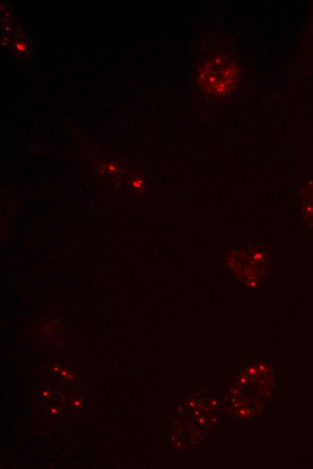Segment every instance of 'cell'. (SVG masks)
<instances>
[{"label": "cell", "instance_id": "6da1fadb", "mask_svg": "<svg viewBox=\"0 0 313 469\" xmlns=\"http://www.w3.org/2000/svg\"><path fill=\"white\" fill-rule=\"evenodd\" d=\"M197 78L207 96L221 99L228 97L237 88L241 69L233 58L226 54H213L202 61Z\"/></svg>", "mask_w": 313, "mask_h": 469}, {"label": "cell", "instance_id": "7a4b0ae2", "mask_svg": "<svg viewBox=\"0 0 313 469\" xmlns=\"http://www.w3.org/2000/svg\"><path fill=\"white\" fill-rule=\"evenodd\" d=\"M304 193L305 215L309 223H313V183H309Z\"/></svg>", "mask_w": 313, "mask_h": 469}]
</instances>
